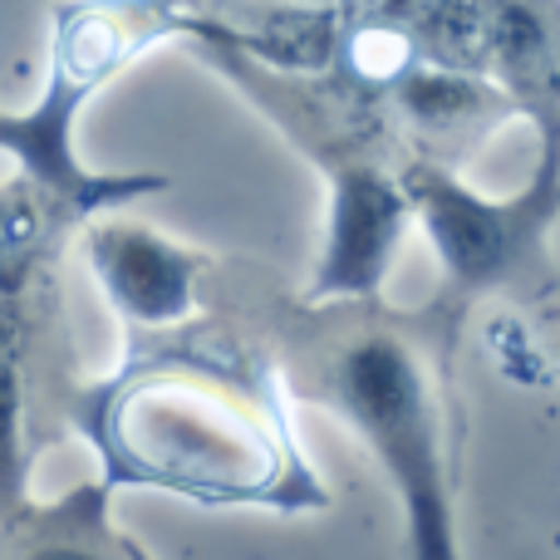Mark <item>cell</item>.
Segmentation results:
<instances>
[{
    "instance_id": "9",
    "label": "cell",
    "mask_w": 560,
    "mask_h": 560,
    "mask_svg": "<svg viewBox=\"0 0 560 560\" xmlns=\"http://www.w3.org/2000/svg\"><path fill=\"white\" fill-rule=\"evenodd\" d=\"M30 506V453H25V378H20L15 325L0 310V532Z\"/></svg>"
},
{
    "instance_id": "7",
    "label": "cell",
    "mask_w": 560,
    "mask_h": 560,
    "mask_svg": "<svg viewBox=\"0 0 560 560\" xmlns=\"http://www.w3.org/2000/svg\"><path fill=\"white\" fill-rule=\"evenodd\" d=\"M482 69L541 118V143H560V5L556 0H477Z\"/></svg>"
},
{
    "instance_id": "6",
    "label": "cell",
    "mask_w": 560,
    "mask_h": 560,
    "mask_svg": "<svg viewBox=\"0 0 560 560\" xmlns=\"http://www.w3.org/2000/svg\"><path fill=\"white\" fill-rule=\"evenodd\" d=\"M84 256L94 271L104 300L143 329H173L197 310V285H202V256L167 242L163 232L143 222L104 212L89 217Z\"/></svg>"
},
{
    "instance_id": "8",
    "label": "cell",
    "mask_w": 560,
    "mask_h": 560,
    "mask_svg": "<svg viewBox=\"0 0 560 560\" xmlns=\"http://www.w3.org/2000/svg\"><path fill=\"white\" fill-rule=\"evenodd\" d=\"M5 560H143L108 516V487H84L55 506H25L5 526Z\"/></svg>"
},
{
    "instance_id": "1",
    "label": "cell",
    "mask_w": 560,
    "mask_h": 560,
    "mask_svg": "<svg viewBox=\"0 0 560 560\" xmlns=\"http://www.w3.org/2000/svg\"><path fill=\"white\" fill-rule=\"evenodd\" d=\"M104 487H153L202 506H319L315 477L261 374L217 354H153L84 398Z\"/></svg>"
},
{
    "instance_id": "5",
    "label": "cell",
    "mask_w": 560,
    "mask_h": 560,
    "mask_svg": "<svg viewBox=\"0 0 560 560\" xmlns=\"http://www.w3.org/2000/svg\"><path fill=\"white\" fill-rule=\"evenodd\" d=\"M408 217L413 207L404 177H388L374 163H339L329 173L325 246L310 276V300H374L408 232Z\"/></svg>"
},
{
    "instance_id": "4",
    "label": "cell",
    "mask_w": 560,
    "mask_h": 560,
    "mask_svg": "<svg viewBox=\"0 0 560 560\" xmlns=\"http://www.w3.org/2000/svg\"><path fill=\"white\" fill-rule=\"evenodd\" d=\"M404 192L433 242L447 290L457 300H472L526 276V266L536 261L560 212V143H541V167L516 197H482L438 163L408 167Z\"/></svg>"
},
{
    "instance_id": "3",
    "label": "cell",
    "mask_w": 560,
    "mask_h": 560,
    "mask_svg": "<svg viewBox=\"0 0 560 560\" xmlns=\"http://www.w3.org/2000/svg\"><path fill=\"white\" fill-rule=\"evenodd\" d=\"M325 398L394 487L413 560H463L453 497V433L438 369L418 339L364 325L329 354Z\"/></svg>"
},
{
    "instance_id": "10",
    "label": "cell",
    "mask_w": 560,
    "mask_h": 560,
    "mask_svg": "<svg viewBox=\"0 0 560 560\" xmlns=\"http://www.w3.org/2000/svg\"><path fill=\"white\" fill-rule=\"evenodd\" d=\"M45 192H35L30 183L0 192V285H15L25 276V266L39 252V232H45Z\"/></svg>"
},
{
    "instance_id": "2",
    "label": "cell",
    "mask_w": 560,
    "mask_h": 560,
    "mask_svg": "<svg viewBox=\"0 0 560 560\" xmlns=\"http://www.w3.org/2000/svg\"><path fill=\"white\" fill-rule=\"evenodd\" d=\"M207 15L183 0H74L55 10L45 89L30 108H0V158L20 167V183L45 192L74 217H104L133 197L163 192V173H98L79 158L74 128L84 104L128 69L143 49L173 35H202Z\"/></svg>"
}]
</instances>
